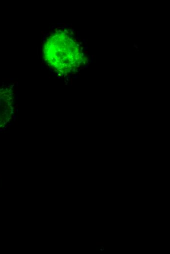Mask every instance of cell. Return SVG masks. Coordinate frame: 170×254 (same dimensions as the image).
<instances>
[{
    "mask_svg": "<svg viewBox=\"0 0 170 254\" xmlns=\"http://www.w3.org/2000/svg\"><path fill=\"white\" fill-rule=\"evenodd\" d=\"M43 55L50 68L62 73L69 72L81 62L78 45L61 30L54 32L47 38L43 46Z\"/></svg>",
    "mask_w": 170,
    "mask_h": 254,
    "instance_id": "cell-1",
    "label": "cell"
},
{
    "mask_svg": "<svg viewBox=\"0 0 170 254\" xmlns=\"http://www.w3.org/2000/svg\"><path fill=\"white\" fill-rule=\"evenodd\" d=\"M12 91L7 88L0 89V128L11 120L13 114Z\"/></svg>",
    "mask_w": 170,
    "mask_h": 254,
    "instance_id": "cell-2",
    "label": "cell"
}]
</instances>
